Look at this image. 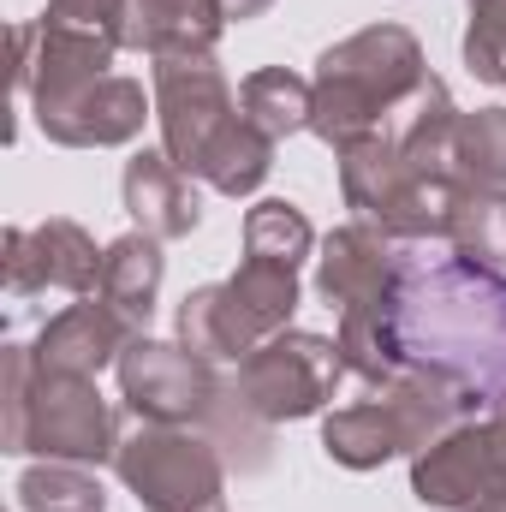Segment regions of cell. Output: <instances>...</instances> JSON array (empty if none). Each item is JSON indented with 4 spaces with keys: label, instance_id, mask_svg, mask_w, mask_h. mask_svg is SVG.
Returning a JSON list of instances; mask_svg holds the SVG:
<instances>
[{
    "label": "cell",
    "instance_id": "1",
    "mask_svg": "<svg viewBox=\"0 0 506 512\" xmlns=\"http://www.w3.org/2000/svg\"><path fill=\"white\" fill-rule=\"evenodd\" d=\"M340 358L358 382L435 376L471 411L506 399V274L447 239H393L387 292L340 310Z\"/></svg>",
    "mask_w": 506,
    "mask_h": 512
},
{
    "label": "cell",
    "instance_id": "2",
    "mask_svg": "<svg viewBox=\"0 0 506 512\" xmlns=\"http://www.w3.org/2000/svg\"><path fill=\"white\" fill-rule=\"evenodd\" d=\"M423 48L399 24H370L328 48L316 60V102H310V131L334 149H352L364 137H381L393 114L417 96L423 84Z\"/></svg>",
    "mask_w": 506,
    "mask_h": 512
},
{
    "label": "cell",
    "instance_id": "3",
    "mask_svg": "<svg viewBox=\"0 0 506 512\" xmlns=\"http://www.w3.org/2000/svg\"><path fill=\"white\" fill-rule=\"evenodd\" d=\"M6 453H42L60 465L120 459L114 405L90 376H48L24 346H6Z\"/></svg>",
    "mask_w": 506,
    "mask_h": 512
},
{
    "label": "cell",
    "instance_id": "4",
    "mask_svg": "<svg viewBox=\"0 0 506 512\" xmlns=\"http://www.w3.org/2000/svg\"><path fill=\"white\" fill-rule=\"evenodd\" d=\"M465 393H453L435 376H399L376 387L358 405H340L322 423V447L334 465L346 471H376L393 453H423L429 441H441L453 423H465Z\"/></svg>",
    "mask_w": 506,
    "mask_h": 512
},
{
    "label": "cell",
    "instance_id": "5",
    "mask_svg": "<svg viewBox=\"0 0 506 512\" xmlns=\"http://www.w3.org/2000/svg\"><path fill=\"white\" fill-rule=\"evenodd\" d=\"M340 179H346V203L358 209V221L381 227L387 239H447L459 197L471 191L453 173L411 167L387 137H364L340 149Z\"/></svg>",
    "mask_w": 506,
    "mask_h": 512
},
{
    "label": "cell",
    "instance_id": "6",
    "mask_svg": "<svg viewBox=\"0 0 506 512\" xmlns=\"http://www.w3.org/2000/svg\"><path fill=\"white\" fill-rule=\"evenodd\" d=\"M155 120H161V155H173L197 179L209 149L239 126V96L227 90L215 48L155 54Z\"/></svg>",
    "mask_w": 506,
    "mask_h": 512
},
{
    "label": "cell",
    "instance_id": "7",
    "mask_svg": "<svg viewBox=\"0 0 506 512\" xmlns=\"http://www.w3.org/2000/svg\"><path fill=\"white\" fill-rule=\"evenodd\" d=\"M120 477L126 489L143 501V512H227L221 507V447L197 441L185 429H137L131 441H120Z\"/></svg>",
    "mask_w": 506,
    "mask_h": 512
},
{
    "label": "cell",
    "instance_id": "8",
    "mask_svg": "<svg viewBox=\"0 0 506 512\" xmlns=\"http://www.w3.org/2000/svg\"><path fill=\"white\" fill-rule=\"evenodd\" d=\"M340 340H322V334H274L262 340L251 358L239 364V382L233 393L251 405L262 423H292V417H310L334 399L340 387Z\"/></svg>",
    "mask_w": 506,
    "mask_h": 512
},
{
    "label": "cell",
    "instance_id": "9",
    "mask_svg": "<svg viewBox=\"0 0 506 512\" xmlns=\"http://www.w3.org/2000/svg\"><path fill=\"white\" fill-rule=\"evenodd\" d=\"M120 393L143 423L179 429V423H209L221 382L209 370V358H197L191 346H167V340H131L120 352Z\"/></svg>",
    "mask_w": 506,
    "mask_h": 512
},
{
    "label": "cell",
    "instance_id": "10",
    "mask_svg": "<svg viewBox=\"0 0 506 512\" xmlns=\"http://www.w3.org/2000/svg\"><path fill=\"white\" fill-rule=\"evenodd\" d=\"M411 489L423 507H483L506 495V459L495 447L489 417L483 423H453L441 441H429L411 465Z\"/></svg>",
    "mask_w": 506,
    "mask_h": 512
},
{
    "label": "cell",
    "instance_id": "11",
    "mask_svg": "<svg viewBox=\"0 0 506 512\" xmlns=\"http://www.w3.org/2000/svg\"><path fill=\"white\" fill-rule=\"evenodd\" d=\"M96 239L78 221H42V227H6V292L30 298L42 286H60L72 298H96L102 286Z\"/></svg>",
    "mask_w": 506,
    "mask_h": 512
},
{
    "label": "cell",
    "instance_id": "12",
    "mask_svg": "<svg viewBox=\"0 0 506 512\" xmlns=\"http://www.w3.org/2000/svg\"><path fill=\"white\" fill-rule=\"evenodd\" d=\"M131 340H137V328H131L126 316L114 310V304H102V298H78L72 310H60L48 328H42V340H36V370H48V376H102L108 364H120V352H126Z\"/></svg>",
    "mask_w": 506,
    "mask_h": 512
},
{
    "label": "cell",
    "instance_id": "13",
    "mask_svg": "<svg viewBox=\"0 0 506 512\" xmlns=\"http://www.w3.org/2000/svg\"><path fill=\"white\" fill-rule=\"evenodd\" d=\"M143 120H149L143 84L120 78V72L96 78L90 90H78L72 102H60L48 114H36V126L48 131L54 143H66V149H114V143H131L143 131Z\"/></svg>",
    "mask_w": 506,
    "mask_h": 512
},
{
    "label": "cell",
    "instance_id": "14",
    "mask_svg": "<svg viewBox=\"0 0 506 512\" xmlns=\"http://www.w3.org/2000/svg\"><path fill=\"white\" fill-rule=\"evenodd\" d=\"M126 209L149 239H185V233L203 221L197 179H191L173 155H155V149L137 155V161H126Z\"/></svg>",
    "mask_w": 506,
    "mask_h": 512
},
{
    "label": "cell",
    "instance_id": "15",
    "mask_svg": "<svg viewBox=\"0 0 506 512\" xmlns=\"http://www.w3.org/2000/svg\"><path fill=\"white\" fill-rule=\"evenodd\" d=\"M387 268H393V239L381 227H370V221L340 227L316 256V292L340 310L370 304V298L387 292Z\"/></svg>",
    "mask_w": 506,
    "mask_h": 512
},
{
    "label": "cell",
    "instance_id": "16",
    "mask_svg": "<svg viewBox=\"0 0 506 512\" xmlns=\"http://www.w3.org/2000/svg\"><path fill=\"white\" fill-rule=\"evenodd\" d=\"M161 274H167V262H161V239H149V233H126V239H114L108 256H102V286H96V298L114 304L131 328L143 334L149 316H155Z\"/></svg>",
    "mask_w": 506,
    "mask_h": 512
},
{
    "label": "cell",
    "instance_id": "17",
    "mask_svg": "<svg viewBox=\"0 0 506 512\" xmlns=\"http://www.w3.org/2000/svg\"><path fill=\"white\" fill-rule=\"evenodd\" d=\"M227 286V298H233V310L245 316V328H251V340H274L286 322H292V310H298V268H286V262H268V256H245L239 262V274L233 280H221Z\"/></svg>",
    "mask_w": 506,
    "mask_h": 512
},
{
    "label": "cell",
    "instance_id": "18",
    "mask_svg": "<svg viewBox=\"0 0 506 512\" xmlns=\"http://www.w3.org/2000/svg\"><path fill=\"white\" fill-rule=\"evenodd\" d=\"M179 346H191V352L209 358V364H245L256 352L251 328H245V316L233 310L227 286H197V292L179 304Z\"/></svg>",
    "mask_w": 506,
    "mask_h": 512
},
{
    "label": "cell",
    "instance_id": "19",
    "mask_svg": "<svg viewBox=\"0 0 506 512\" xmlns=\"http://www.w3.org/2000/svg\"><path fill=\"white\" fill-rule=\"evenodd\" d=\"M310 102H316V90H310L298 72H286V66L251 72V78L239 84V114H245L256 131H268L274 143L292 137V131H310Z\"/></svg>",
    "mask_w": 506,
    "mask_h": 512
},
{
    "label": "cell",
    "instance_id": "20",
    "mask_svg": "<svg viewBox=\"0 0 506 512\" xmlns=\"http://www.w3.org/2000/svg\"><path fill=\"white\" fill-rule=\"evenodd\" d=\"M268 167H274V137L268 131H256L245 114H239V126L227 131L215 149H209V161H203V185H215L221 197H251L256 185L268 179Z\"/></svg>",
    "mask_w": 506,
    "mask_h": 512
},
{
    "label": "cell",
    "instance_id": "21",
    "mask_svg": "<svg viewBox=\"0 0 506 512\" xmlns=\"http://www.w3.org/2000/svg\"><path fill=\"white\" fill-rule=\"evenodd\" d=\"M453 173L471 191H506V108L459 114L453 131Z\"/></svg>",
    "mask_w": 506,
    "mask_h": 512
},
{
    "label": "cell",
    "instance_id": "22",
    "mask_svg": "<svg viewBox=\"0 0 506 512\" xmlns=\"http://www.w3.org/2000/svg\"><path fill=\"white\" fill-rule=\"evenodd\" d=\"M18 507L24 512H108V495H102V483L84 465L48 459V465L18 477Z\"/></svg>",
    "mask_w": 506,
    "mask_h": 512
},
{
    "label": "cell",
    "instance_id": "23",
    "mask_svg": "<svg viewBox=\"0 0 506 512\" xmlns=\"http://www.w3.org/2000/svg\"><path fill=\"white\" fill-rule=\"evenodd\" d=\"M447 245L483 268H506V191H465Z\"/></svg>",
    "mask_w": 506,
    "mask_h": 512
},
{
    "label": "cell",
    "instance_id": "24",
    "mask_svg": "<svg viewBox=\"0 0 506 512\" xmlns=\"http://www.w3.org/2000/svg\"><path fill=\"white\" fill-rule=\"evenodd\" d=\"M310 245H316V233L292 203H256L245 215V256H268V262L298 268L310 256Z\"/></svg>",
    "mask_w": 506,
    "mask_h": 512
},
{
    "label": "cell",
    "instance_id": "25",
    "mask_svg": "<svg viewBox=\"0 0 506 512\" xmlns=\"http://www.w3.org/2000/svg\"><path fill=\"white\" fill-rule=\"evenodd\" d=\"M465 66L489 84H506V0H471Z\"/></svg>",
    "mask_w": 506,
    "mask_h": 512
},
{
    "label": "cell",
    "instance_id": "26",
    "mask_svg": "<svg viewBox=\"0 0 506 512\" xmlns=\"http://www.w3.org/2000/svg\"><path fill=\"white\" fill-rule=\"evenodd\" d=\"M131 0H48V24H72V30H102L120 42V18Z\"/></svg>",
    "mask_w": 506,
    "mask_h": 512
},
{
    "label": "cell",
    "instance_id": "27",
    "mask_svg": "<svg viewBox=\"0 0 506 512\" xmlns=\"http://www.w3.org/2000/svg\"><path fill=\"white\" fill-rule=\"evenodd\" d=\"M215 6H221V18H239V24H245V18H256V12H268L274 0H215Z\"/></svg>",
    "mask_w": 506,
    "mask_h": 512
},
{
    "label": "cell",
    "instance_id": "28",
    "mask_svg": "<svg viewBox=\"0 0 506 512\" xmlns=\"http://www.w3.org/2000/svg\"><path fill=\"white\" fill-rule=\"evenodd\" d=\"M489 429H495V447H501V459H506V399L489 411Z\"/></svg>",
    "mask_w": 506,
    "mask_h": 512
},
{
    "label": "cell",
    "instance_id": "29",
    "mask_svg": "<svg viewBox=\"0 0 506 512\" xmlns=\"http://www.w3.org/2000/svg\"><path fill=\"white\" fill-rule=\"evenodd\" d=\"M471 512H506V495H495V501H483V507H471Z\"/></svg>",
    "mask_w": 506,
    "mask_h": 512
}]
</instances>
